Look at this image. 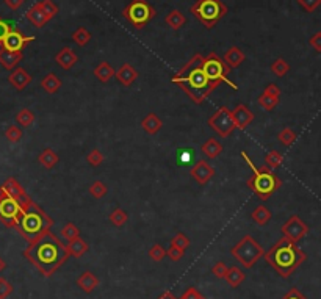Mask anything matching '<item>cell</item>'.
I'll return each instance as SVG.
<instances>
[{
  "label": "cell",
  "mask_w": 321,
  "mask_h": 299,
  "mask_svg": "<svg viewBox=\"0 0 321 299\" xmlns=\"http://www.w3.org/2000/svg\"><path fill=\"white\" fill-rule=\"evenodd\" d=\"M208 125H210L221 138H227L235 130L232 112L227 107H221L219 110H216V113H213V116L208 118Z\"/></svg>",
  "instance_id": "11"
},
{
  "label": "cell",
  "mask_w": 321,
  "mask_h": 299,
  "mask_svg": "<svg viewBox=\"0 0 321 299\" xmlns=\"http://www.w3.org/2000/svg\"><path fill=\"white\" fill-rule=\"evenodd\" d=\"M242 157L246 160V163L249 165V168L252 169V174L251 177L246 180V185L248 188H251L252 193L257 196V197H260L262 201H266L269 196L274 194L279 188L282 186V180L272 172L268 166H255L251 159L248 157L246 152H242Z\"/></svg>",
  "instance_id": "5"
},
{
  "label": "cell",
  "mask_w": 321,
  "mask_h": 299,
  "mask_svg": "<svg viewBox=\"0 0 321 299\" xmlns=\"http://www.w3.org/2000/svg\"><path fill=\"white\" fill-rule=\"evenodd\" d=\"M77 285L82 288L83 293H93L94 288H98V285H99V279H98V276H96L94 273L85 271V273H82V274L78 276Z\"/></svg>",
  "instance_id": "22"
},
{
  "label": "cell",
  "mask_w": 321,
  "mask_h": 299,
  "mask_svg": "<svg viewBox=\"0 0 321 299\" xmlns=\"http://www.w3.org/2000/svg\"><path fill=\"white\" fill-rule=\"evenodd\" d=\"M149 257H151L154 262H162V260L166 257V249H165L162 244H154V246L149 249Z\"/></svg>",
  "instance_id": "44"
},
{
  "label": "cell",
  "mask_w": 321,
  "mask_h": 299,
  "mask_svg": "<svg viewBox=\"0 0 321 299\" xmlns=\"http://www.w3.org/2000/svg\"><path fill=\"white\" fill-rule=\"evenodd\" d=\"M171 244H172V246H175V247H179L180 251H184V253H185V249L190 246V238L187 237L185 233L179 232V233H175V235H174V238L171 240Z\"/></svg>",
  "instance_id": "42"
},
{
  "label": "cell",
  "mask_w": 321,
  "mask_h": 299,
  "mask_svg": "<svg viewBox=\"0 0 321 299\" xmlns=\"http://www.w3.org/2000/svg\"><path fill=\"white\" fill-rule=\"evenodd\" d=\"M190 11L205 28H213L227 14L229 8L222 0H196Z\"/></svg>",
  "instance_id": "6"
},
{
  "label": "cell",
  "mask_w": 321,
  "mask_h": 299,
  "mask_svg": "<svg viewBox=\"0 0 321 299\" xmlns=\"http://www.w3.org/2000/svg\"><path fill=\"white\" fill-rule=\"evenodd\" d=\"M245 58H246V55L240 47H231V49L224 54V63H226L231 69L238 68L245 61Z\"/></svg>",
  "instance_id": "23"
},
{
  "label": "cell",
  "mask_w": 321,
  "mask_h": 299,
  "mask_svg": "<svg viewBox=\"0 0 321 299\" xmlns=\"http://www.w3.org/2000/svg\"><path fill=\"white\" fill-rule=\"evenodd\" d=\"M5 266H7V263H5V260L0 257V273H2L4 270H5Z\"/></svg>",
  "instance_id": "58"
},
{
  "label": "cell",
  "mask_w": 321,
  "mask_h": 299,
  "mask_svg": "<svg viewBox=\"0 0 321 299\" xmlns=\"http://www.w3.org/2000/svg\"><path fill=\"white\" fill-rule=\"evenodd\" d=\"M39 5H41V8L44 10V13H45L47 16H49V19H52V18H55V16H57L58 7L52 2V0H41Z\"/></svg>",
  "instance_id": "46"
},
{
  "label": "cell",
  "mask_w": 321,
  "mask_h": 299,
  "mask_svg": "<svg viewBox=\"0 0 321 299\" xmlns=\"http://www.w3.org/2000/svg\"><path fill=\"white\" fill-rule=\"evenodd\" d=\"M33 39H35V36H27L18 28H13L10 31V35L5 38V41L2 42V49L10 51V52H22L24 47Z\"/></svg>",
  "instance_id": "13"
},
{
  "label": "cell",
  "mask_w": 321,
  "mask_h": 299,
  "mask_svg": "<svg viewBox=\"0 0 321 299\" xmlns=\"http://www.w3.org/2000/svg\"><path fill=\"white\" fill-rule=\"evenodd\" d=\"M38 162L41 163L42 168H45V169H52V168H55L57 163H58V155L55 154L54 149L47 147V149H44V151L38 155Z\"/></svg>",
  "instance_id": "28"
},
{
  "label": "cell",
  "mask_w": 321,
  "mask_h": 299,
  "mask_svg": "<svg viewBox=\"0 0 321 299\" xmlns=\"http://www.w3.org/2000/svg\"><path fill=\"white\" fill-rule=\"evenodd\" d=\"M281 232L285 238H288L293 243H298L309 233V226L304 223L298 215H293L284 223V226L281 227Z\"/></svg>",
  "instance_id": "12"
},
{
  "label": "cell",
  "mask_w": 321,
  "mask_h": 299,
  "mask_svg": "<svg viewBox=\"0 0 321 299\" xmlns=\"http://www.w3.org/2000/svg\"><path fill=\"white\" fill-rule=\"evenodd\" d=\"M127 221H128V215L122 209H115L113 212L110 213V223L113 226H116V227H122Z\"/></svg>",
  "instance_id": "36"
},
{
  "label": "cell",
  "mask_w": 321,
  "mask_h": 299,
  "mask_svg": "<svg viewBox=\"0 0 321 299\" xmlns=\"http://www.w3.org/2000/svg\"><path fill=\"white\" fill-rule=\"evenodd\" d=\"M158 299H177V297H175L171 291H165V293H162L158 296Z\"/></svg>",
  "instance_id": "57"
},
{
  "label": "cell",
  "mask_w": 321,
  "mask_h": 299,
  "mask_svg": "<svg viewBox=\"0 0 321 299\" xmlns=\"http://www.w3.org/2000/svg\"><path fill=\"white\" fill-rule=\"evenodd\" d=\"M107 191H108L107 185H105L104 182H101V180L93 182L91 186H89V194H91L93 197H96V199H102V197L107 194Z\"/></svg>",
  "instance_id": "39"
},
{
  "label": "cell",
  "mask_w": 321,
  "mask_h": 299,
  "mask_svg": "<svg viewBox=\"0 0 321 299\" xmlns=\"http://www.w3.org/2000/svg\"><path fill=\"white\" fill-rule=\"evenodd\" d=\"M298 4L307 13H313L321 5V0H298Z\"/></svg>",
  "instance_id": "49"
},
{
  "label": "cell",
  "mask_w": 321,
  "mask_h": 299,
  "mask_svg": "<svg viewBox=\"0 0 321 299\" xmlns=\"http://www.w3.org/2000/svg\"><path fill=\"white\" fill-rule=\"evenodd\" d=\"M24 257L44 277H51L61 265L66 263L71 256L68 253V247L60 241V238H57V235L49 230L36 241L28 243L27 249L24 251Z\"/></svg>",
  "instance_id": "1"
},
{
  "label": "cell",
  "mask_w": 321,
  "mask_h": 299,
  "mask_svg": "<svg viewBox=\"0 0 321 299\" xmlns=\"http://www.w3.org/2000/svg\"><path fill=\"white\" fill-rule=\"evenodd\" d=\"M201 152L207 157V159H216V157L222 152V146L218 143L215 138H208L205 143L201 146Z\"/></svg>",
  "instance_id": "26"
},
{
  "label": "cell",
  "mask_w": 321,
  "mask_h": 299,
  "mask_svg": "<svg viewBox=\"0 0 321 299\" xmlns=\"http://www.w3.org/2000/svg\"><path fill=\"white\" fill-rule=\"evenodd\" d=\"M288 71H290V65L284 58H276L271 65V72L276 77H284Z\"/></svg>",
  "instance_id": "37"
},
{
  "label": "cell",
  "mask_w": 321,
  "mask_h": 299,
  "mask_svg": "<svg viewBox=\"0 0 321 299\" xmlns=\"http://www.w3.org/2000/svg\"><path fill=\"white\" fill-rule=\"evenodd\" d=\"M94 75H96V78H98L99 82L107 83V82H110L111 78L115 77V69L110 66V63L102 61V63H99V65L94 68Z\"/></svg>",
  "instance_id": "25"
},
{
  "label": "cell",
  "mask_w": 321,
  "mask_h": 299,
  "mask_svg": "<svg viewBox=\"0 0 321 299\" xmlns=\"http://www.w3.org/2000/svg\"><path fill=\"white\" fill-rule=\"evenodd\" d=\"M184 256V251H180L179 247H175V246H169V249H166V257H169V260L172 262H179Z\"/></svg>",
  "instance_id": "51"
},
{
  "label": "cell",
  "mask_w": 321,
  "mask_h": 299,
  "mask_svg": "<svg viewBox=\"0 0 321 299\" xmlns=\"http://www.w3.org/2000/svg\"><path fill=\"white\" fill-rule=\"evenodd\" d=\"M22 213V204L4 193H0V221L7 227H16Z\"/></svg>",
  "instance_id": "10"
},
{
  "label": "cell",
  "mask_w": 321,
  "mask_h": 299,
  "mask_svg": "<svg viewBox=\"0 0 321 299\" xmlns=\"http://www.w3.org/2000/svg\"><path fill=\"white\" fill-rule=\"evenodd\" d=\"M179 299H205V296L195 287H190L185 290V293Z\"/></svg>",
  "instance_id": "50"
},
{
  "label": "cell",
  "mask_w": 321,
  "mask_h": 299,
  "mask_svg": "<svg viewBox=\"0 0 321 299\" xmlns=\"http://www.w3.org/2000/svg\"><path fill=\"white\" fill-rule=\"evenodd\" d=\"M263 257L266 263L272 266L284 279L292 276L307 259L306 253L298 247V243H293L285 237L281 238L274 246H271Z\"/></svg>",
  "instance_id": "3"
},
{
  "label": "cell",
  "mask_w": 321,
  "mask_h": 299,
  "mask_svg": "<svg viewBox=\"0 0 321 299\" xmlns=\"http://www.w3.org/2000/svg\"><path fill=\"white\" fill-rule=\"evenodd\" d=\"M282 299H307L306 296H304L298 288H292L290 291H288Z\"/></svg>",
  "instance_id": "55"
},
{
  "label": "cell",
  "mask_w": 321,
  "mask_h": 299,
  "mask_svg": "<svg viewBox=\"0 0 321 299\" xmlns=\"http://www.w3.org/2000/svg\"><path fill=\"white\" fill-rule=\"evenodd\" d=\"M104 154L99 151V149H93L88 155H86V160H88V163L91 165V166H99V165H102L104 163Z\"/></svg>",
  "instance_id": "45"
},
{
  "label": "cell",
  "mask_w": 321,
  "mask_h": 299,
  "mask_svg": "<svg viewBox=\"0 0 321 299\" xmlns=\"http://www.w3.org/2000/svg\"><path fill=\"white\" fill-rule=\"evenodd\" d=\"M263 94H266V96H269V97H279L281 96V88L276 83H269L265 88Z\"/></svg>",
  "instance_id": "53"
},
{
  "label": "cell",
  "mask_w": 321,
  "mask_h": 299,
  "mask_svg": "<svg viewBox=\"0 0 321 299\" xmlns=\"http://www.w3.org/2000/svg\"><path fill=\"white\" fill-rule=\"evenodd\" d=\"M309 44L313 51L316 52H321V31H316V33L309 39Z\"/></svg>",
  "instance_id": "54"
},
{
  "label": "cell",
  "mask_w": 321,
  "mask_h": 299,
  "mask_svg": "<svg viewBox=\"0 0 321 299\" xmlns=\"http://www.w3.org/2000/svg\"><path fill=\"white\" fill-rule=\"evenodd\" d=\"M190 174L199 185H205L215 176V169L210 166V163H207L205 160H199L198 163H195V166L191 168Z\"/></svg>",
  "instance_id": "15"
},
{
  "label": "cell",
  "mask_w": 321,
  "mask_h": 299,
  "mask_svg": "<svg viewBox=\"0 0 321 299\" xmlns=\"http://www.w3.org/2000/svg\"><path fill=\"white\" fill-rule=\"evenodd\" d=\"M8 82L18 89V91H22L25 89L30 82H31V75L24 69V68H16L13 69V72L8 75Z\"/></svg>",
  "instance_id": "19"
},
{
  "label": "cell",
  "mask_w": 321,
  "mask_h": 299,
  "mask_svg": "<svg viewBox=\"0 0 321 299\" xmlns=\"http://www.w3.org/2000/svg\"><path fill=\"white\" fill-rule=\"evenodd\" d=\"M0 193H4V194H7V196H10V197H13V199H16V201H19L21 204H24L30 196L25 193V190L22 188V185L16 180L14 177H10V179H7L2 185H0Z\"/></svg>",
  "instance_id": "14"
},
{
  "label": "cell",
  "mask_w": 321,
  "mask_h": 299,
  "mask_svg": "<svg viewBox=\"0 0 321 299\" xmlns=\"http://www.w3.org/2000/svg\"><path fill=\"white\" fill-rule=\"evenodd\" d=\"M251 216H252V219L259 226H265L269 221V219H271V212L265 206H259V207L254 209V212L251 213Z\"/></svg>",
  "instance_id": "32"
},
{
  "label": "cell",
  "mask_w": 321,
  "mask_h": 299,
  "mask_svg": "<svg viewBox=\"0 0 321 299\" xmlns=\"http://www.w3.org/2000/svg\"><path fill=\"white\" fill-rule=\"evenodd\" d=\"M204 57L201 54L193 55L188 63L180 68V71L172 75L171 82L177 85L184 92H187L195 104H204L205 99L218 88L212 83L204 71Z\"/></svg>",
  "instance_id": "2"
},
{
  "label": "cell",
  "mask_w": 321,
  "mask_h": 299,
  "mask_svg": "<svg viewBox=\"0 0 321 299\" xmlns=\"http://www.w3.org/2000/svg\"><path fill=\"white\" fill-rule=\"evenodd\" d=\"M257 101H259V105L263 110H266V112H271V110H274L279 105V97H269L266 94H260Z\"/></svg>",
  "instance_id": "40"
},
{
  "label": "cell",
  "mask_w": 321,
  "mask_h": 299,
  "mask_svg": "<svg viewBox=\"0 0 321 299\" xmlns=\"http://www.w3.org/2000/svg\"><path fill=\"white\" fill-rule=\"evenodd\" d=\"M52 226H54V219L47 215L33 199L28 197L22 204V213L14 229H18V232L28 243H33L38 238H41L45 232H49Z\"/></svg>",
  "instance_id": "4"
},
{
  "label": "cell",
  "mask_w": 321,
  "mask_h": 299,
  "mask_svg": "<svg viewBox=\"0 0 321 299\" xmlns=\"http://www.w3.org/2000/svg\"><path fill=\"white\" fill-rule=\"evenodd\" d=\"M155 14H157L155 8L148 0H132V2L122 10V16L136 30L146 27L155 18Z\"/></svg>",
  "instance_id": "8"
},
{
  "label": "cell",
  "mask_w": 321,
  "mask_h": 299,
  "mask_svg": "<svg viewBox=\"0 0 321 299\" xmlns=\"http://www.w3.org/2000/svg\"><path fill=\"white\" fill-rule=\"evenodd\" d=\"M11 30H13V27H11L5 19L0 18V44H2V42L5 41V38L10 35Z\"/></svg>",
  "instance_id": "52"
},
{
  "label": "cell",
  "mask_w": 321,
  "mask_h": 299,
  "mask_svg": "<svg viewBox=\"0 0 321 299\" xmlns=\"http://www.w3.org/2000/svg\"><path fill=\"white\" fill-rule=\"evenodd\" d=\"M55 61L60 68H63L64 71L72 69V66L78 61L77 54L71 49V47H63V49L55 55Z\"/></svg>",
  "instance_id": "20"
},
{
  "label": "cell",
  "mask_w": 321,
  "mask_h": 299,
  "mask_svg": "<svg viewBox=\"0 0 321 299\" xmlns=\"http://www.w3.org/2000/svg\"><path fill=\"white\" fill-rule=\"evenodd\" d=\"M231 254L238 263H242L243 268L249 270L260 260V257L265 254V249L257 243L251 235H245V237L231 249Z\"/></svg>",
  "instance_id": "7"
},
{
  "label": "cell",
  "mask_w": 321,
  "mask_h": 299,
  "mask_svg": "<svg viewBox=\"0 0 321 299\" xmlns=\"http://www.w3.org/2000/svg\"><path fill=\"white\" fill-rule=\"evenodd\" d=\"M61 237H63L64 240L71 241V240H74V238L80 237V230H78V227H77L75 224L68 223L66 226H64V227L61 229Z\"/></svg>",
  "instance_id": "41"
},
{
  "label": "cell",
  "mask_w": 321,
  "mask_h": 299,
  "mask_svg": "<svg viewBox=\"0 0 321 299\" xmlns=\"http://www.w3.org/2000/svg\"><path fill=\"white\" fill-rule=\"evenodd\" d=\"M296 133L290 129V127H285V129H282L281 132H279V135H278V139H279V143L281 144H284L285 147H288V146H292L295 141H296Z\"/></svg>",
  "instance_id": "38"
},
{
  "label": "cell",
  "mask_w": 321,
  "mask_h": 299,
  "mask_svg": "<svg viewBox=\"0 0 321 299\" xmlns=\"http://www.w3.org/2000/svg\"><path fill=\"white\" fill-rule=\"evenodd\" d=\"M5 138L10 141V143H18L22 138V130L18 127V125H10V127L5 130Z\"/></svg>",
  "instance_id": "43"
},
{
  "label": "cell",
  "mask_w": 321,
  "mask_h": 299,
  "mask_svg": "<svg viewBox=\"0 0 321 299\" xmlns=\"http://www.w3.org/2000/svg\"><path fill=\"white\" fill-rule=\"evenodd\" d=\"M141 127H143V130L146 132L148 135H155L160 129L163 127V122H162V119H160L155 113H149L146 118L143 119Z\"/></svg>",
  "instance_id": "24"
},
{
  "label": "cell",
  "mask_w": 321,
  "mask_h": 299,
  "mask_svg": "<svg viewBox=\"0 0 321 299\" xmlns=\"http://www.w3.org/2000/svg\"><path fill=\"white\" fill-rule=\"evenodd\" d=\"M165 22H166V25H168L169 28H172V30H180V28L185 25L187 19H185V16H184L179 10H172V11H169V13L166 14Z\"/></svg>",
  "instance_id": "29"
},
{
  "label": "cell",
  "mask_w": 321,
  "mask_h": 299,
  "mask_svg": "<svg viewBox=\"0 0 321 299\" xmlns=\"http://www.w3.org/2000/svg\"><path fill=\"white\" fill-rule=\"evenodd\" d=\"M204 71L208 77V80L215 85H221V83H227L231 88L237 89V85L234 82L229 80V74H231V68L224 63L222 58H219L216 54H210L204 57Z\"/></svg>",
  "instance_id": "9"
},
{
  "label": "cell",
  "mask_w": 321,
  "mask_h": 299,
  "mask_svg": "<svg viewBox=\"0 0 321 299\" xmlns=\"http://www.w3.org/2000/svg\"><path fill=\"white\" fill-rule=\"evenodd\" d=\"M33 121H35V113L28 108L19 110V113L16 115V122L22 125V127H30V125L33 124Z\"/></svg>",
  "instance_id": "35"
},
{
  "label": "cell",
  "mask_w": 321,
  "mask_h": 299,
  "mask_svg": "<svg viewBox=\"0 0 321 299\" xmlns=\"http://www.w3.org/2000/svg\"><path fill=\"white\" fill-rule=\"evenodd\" d=\"M224 279L227 280V284L234 288L240 287L242 285V282L245 280V273L238 268V266H232V268L227 270L226 276H224Z\"/></svg>",
  "instance_id": "31"
},
{
  "label": "cell",
  "mask_w": 321,
  "mask_h": 299,
  "mask_svg": "<svg viewBox=\"0 0 321 299\" xmlns=\"http://www.w3.org/2000/svg\"><path fill=\"white\" fill-rule=\"evenodd\" d=\"M24 2H25V0H5V5L10 10H19Z\"/></svg>",
  "instance_id": "56"
},
{
  "label": "cell",
  "mask_w": 321,
  "mask_h": 299,
  "mask_svg": "<svg viewBox=\"0 0 321 299\" xmlns=\"http://www.w3.org/2000/svg\"><path fill=\"white\" fill-rule=\"evenodd\" d=\"M11 293H13V285L5 277H0V299H7Z\"/></svg>",
  "instance_id": "47"
},
{
  "label": "cell",
  "mask_w": 321,
  "mask_h": 299,
  "mask_svg": "<svg viewBox=\"0 0 321 299\" xmlns=\"http://www.w3.org/2000/svg\"><path fill=\"white\" fill-rule=\"evenodd\" d=\"M227 270H229V266H227L226 263H224V262H218V263L213 265L212 273H213V276H216L218 279H224V276H226Z\"/></svg>",
  "instance_id": "48"
},
{
  "label": "cell",
  "mask_w": 321,
  "mask_h": 299,
  "mask_svg": "<svg viewBox=\"0 0 321 299\" xmlns=\"http://www.w3.org/2000/svg\"><path fill=\"white\" fill-rule=\"evenodd\" d=\"M41 88L47 92V94H55L60 88H61V80L60 78L51 72V74H47L42 80H41Z\"/></svg>",
  "instance_id": "30"
},
{
  "label": "cell",
  "mask_w": 321,
  "mask_h": 299,
  "mask_svg": "<svg viewBox=\"0 0 321 299\" xmlns=\"http://www.w3.org/2000/svg\"><path fill=\"white\" fill-rule=\"evenodd\" d=\"M22 58H24L22 52H10L5 49H0V65L8 71H13L18 68Z\"/></svg>",
  "instance_id": "21"
},
{
  "label": "cell",
  "mask_w": 321,
  "mask_h": 299,
  "mask_svg": "<svg viewBox=\"0 0 321 299\" xmlns=\"http://www.w3.org/2000/svg\"><path fill=\"white\" fill-rule=\"evenodd\" d=\"M115 77L122 86H130L138 78V71L132 65L124 63L121 68H118V71H115Z\"/></svg>",
  "instance_id": "17"
},
{
  "label": "cell",
  "mask_w": 321,
  "mask_h": 299,
  "mask_svg": "<svg viewBox=\"0 0 321 299\" xmlns=\"http://www.w3.org/2000/svg\"><path fill=\"white\" fill-rule=\"evenodd\" d=\"M66 247H68L69 256H72V257H75V259L82 257L85 253H88V244L85 243V240H82L80 237H77V238L68 241Z\"/></svg>",
  "instance_id": "27"
},
{
  "label": "cell",
  "mask_w": 321,
  "mask_h": 299,
  "mask_svg": "<svg viewBox=\"0 0 321 299\" xmlns=\"http://www.w3.org/2000/svg\"><path fill=\"white\" fill-rule=\"evenodd\" d=\"M284 162V155L278 151H269L265 155V166H268L271 171L272 169H278Z\"/></svg>",
  "instance_id": "33"
},
{
  "label": "cell",
  "mask_w": 321,
  "mask_h": 299,
  "mask_svg": "<svg viewBox=\"0 0 321 299\" xmlns=\"http://www.w3.org/2000/svg\"><path fill=\"white\" fill-rule=\"evenodd\" d=\"M232 119H234V124H235L237 129L245 130L248 125L254 121V113L245 104H238L232 110Z\"/></svg>",
  "instance_id": "16"
},
{
  "label": "cell",
  "mask_w": 321,
  "mask_h": 299,
  "mask_svg": "<svg viewBox=\"0 0 321 299\" xmlns=\"http://www.w3.org/2000/svg\"><path fill=\"white\" fill-rule=\"evenodd\" d=\"M72 41L80 47H85L91 41V33L85 27H78L72 33Z\"/></svg>",
  "instance_id": "34"
},
{
  "label": "cell",
  "mask_w": 321,
  "mask_h": 299,
  "mask_svg": "<svg viewBox=\"0 0 321 299\" xmlns=\"http://www.w3.org/2000/svg\"><path fill=\"white\" fill-rule=\"evenodd\" d=\"M25 18L28 19V22H30V24H33V25H35V27H38V28L44 27L47 22L51 21V19H49V16H47V14L44 13V10L41 8L39 2H38V4H35V5H31V7L27 10Z\"/></svg>",
  "instance_id": "18"
},
{
  "label": "cell",
  "mask_w": 321,
  "mask_h": 299,
  "mask_svg": "<svg viewBox=\"0 0 321 299\" xmlns=\"http://www.w3.org/2000/svg\"><path fill=\"white\" fill-rule=\"evenodd\" d=\"M0 49H2V47H0Z\"/></svg>",
  "instance_id": "59"
}]
</instances>
